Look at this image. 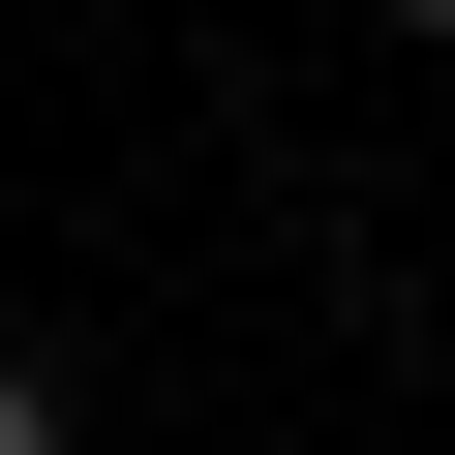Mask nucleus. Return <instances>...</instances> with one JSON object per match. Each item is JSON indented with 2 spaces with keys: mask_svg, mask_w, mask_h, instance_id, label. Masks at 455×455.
I'll return each mask as SVG.
<instances>
[{
  "mask_svg": "<svg viewBox=\"0 0 455 455\" xmlns=\"http://www.w3.org/2000/svg\"><path fill=\"white\" fill-rule=\"evenodd\" d=\"M0 455H92V425H61V364H31V334H0Z\"/></svg>",
  "mask_w": 455,
  "mask_h": 455,
  "instance_id": "1",
  "label": "nucleus"
},
{
  "mask_svg": "<svg viewBox=\"0 0 455 455\" xmlns=\"http://www.w3.org/2000/svg\"><path fill=\"white\" fill-rule=\"evenodd\" d=\"M364 31H455V0H364Z\"/></svg>",
  "mask_w": 455,
  "mask_h": 455,
  "instance_id": "2",
  "label": "nucleus"
}]
</instances>
